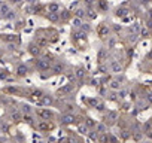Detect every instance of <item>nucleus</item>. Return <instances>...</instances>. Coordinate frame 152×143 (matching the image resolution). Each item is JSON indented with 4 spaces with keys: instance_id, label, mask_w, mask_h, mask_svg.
<instances>
[{
    "instance_id": "nucleus-2",
    "label": "nucleus",
    "mask_w": 152,
    "mask_h": 143,
    "mask_svg": "<svg viewBox=\"0 0 152 143\" xmlns=\"http://www.w3.org/2000/svg\"><path fill=\"white\" fill-rule=\"evenodd\" d=\"M37 67L39 69H49V61L48 60H40L37 63Z\"/></svg>"
},
{
    "instance_id": "nucleus-15",
    "label": "nucleus",
    "mask_w": 152,
    "mask_h": 143,
    "mask_svg": "<svg viewBox=\"0 0 152 143\" xmlns=\"http://www.w3.org/2000/svg\"><path fill=\"white\" fill-rule=\"evenodd\" d=\"M57 9H58V6H55V5L51 6V10H57Z\"/></svg>"
},
{
    "instance_id": "nucleus-14",
    "label": "nucleus",
    "mask_w": 152,
    "mask_h": 143,
    "mask_svg": "<svg viewBox=\"0 0 152 143\" xmlns=\"http://www.w3.org/2000/svg\"><path fill=\"white\" fill-rule=\"evenodd\" d=\"M90 137H91V139H97V134H96V133H91Z\"/></svg>"
},
{
    "instance_id": "nucleus-4",
    "label": "nucleus",
    "mask_w": 152,
    "mask_h": 143,
    "mask_svg": "<svg viewBox=\"0 0 152 143\" xmlns=\"http://www.w3.org/2000/svg\"><path fill=\"white\" fill-rule=\"evenodd\" d=\"M22 119H24L25 122H27V124H33V118H31V116H29V115H25Z\"/></svg>"
},
{
    "instance_id": "nucleus-12",
    "label": "nucleus",
    "mask_w": 152,
    "mask_h": 143,
    "mask_svg": "<svg viewBox=\"0 0 152 143\" xmlns=\"http://www.w3.org/2000/svg\"><path fill=\"white\" fill-rule=\"evenodd\" d=\"M100 142H101V143H106V136H101V137H100Z\"/></svg>"
},
{
    "instance_id": "nucleus-11",
    "label": "nucleus",
    "mask_w": 152,
    "mask_h": 143,
    "mask_svg": "<svg viewBox=\"0 0 152 143\" xmlns=\"http://www.w3.org/2000/svg\"><path fill=\"white\" fill-rule=\"evenodd\" d=\"M79 131L81 133H86V127H79Z\"/></svg>"
},
{
    "instance_id": "nucleus-1",
    "label": "nucleus",
    "mask_w": 152,
    "mask_h": 143,
    "mask_svg": "<svg viewBox=\"0 0 152 143\" xmlns=\"http://www.w3.org/2000/svg\"><path fill=\"white\" fill-rule=\"evenodd\" d=\"M75 121V118H73V115H64L61 118V124H72Z\"/></svg>"
},
{
    "instance_id": "nucleus-9",
    "label": "nucleus",
    "mask_w": 152,
    "mask_h": 143,
    "mask_svg": "<svg viewBox=\"0 0 152 143\" xmlns=\"http://www.w3.org/2000/svg\"><path fill=\"white\" fill-rule=\"evenodd\" d=\"M20 118H21V115H20V113L12 115V119H14V121H20Z\"/></svg>"
},
{
    "instance_id": "nucleus-10",
    "label": "nucleus",
    "mask_w": 152,
    "mask_h": 143,
    "mask_svg": "<svg viewBox=\"0 0 152 143\" xmlns=\"http://www.w3.org/2000/svg\"><path fill=\"white\" fill-rule=\"evenodd\" d=\"M18 72H20V75H24V73H25V67H22V66H21V67L18 69Z\"/></svg>"
},
{
    "instance_id": "nucleus-13",
    "label": "nucleus",
    "mask_w": 152,
    "mask_h": 143,
    "mask_svg": "<svg viewBox=\"0 0 152 143\" xmlns=\"http://www.w3.org/2000/svg\"><path fill=\"white\" fill-rule=\"evenodd\" d=\"M75 25H76V27H78V25H81V21H79V20H75Z\"/></svg>"
},
{
    "instance_id": "nucleus-5",
    "label": "nucleus",
    "mask_w": 152,
    "mask_h": 143,
    "mask_svg": "<svg viewBox=\"0 0 152 143\" xmlns=\"http://www.w3.org/2000/svg\"><path fill=\"white\" fill-rule=\"evenodd\" d=\"M112 69L115 70V72L121 70V64H118V63H113V64H112Z\"/></svg>"
},
{
    "instance_id": "nucleus-8",
    "label": "nucleus",
    "mask_w": 152,
    "mask_h": 143,
    "mask_svg": "<svg viewBox=\"0 0 152 143\" xmlns=\"http://www.w3.org/2000/svg\"><path fill=\"white\" fill-rule=\"evenodd\" d=\"M97 128H98V131H100V133H105V130H106V127H105L103 124H100Z\"/></svg>"
},
{
    "instance_id": "nucleus-3",
    "label": "nucleus",
    "mask_w": 152,
    "mask_h": 143,
    "mask_svg": "<svg viewBox=\"0 0 152 143\" xmlns=\"http://www.w3.org/2000/svg\"><path fill=\"white\" fill-rule=\"evenodd\" d=\"M37 113H39V115L42 116V118H51V116H52V115H51V112H49V110H39Z\"/></svg>"
},
{
    "instance_id": "nucleus-7",
    "label": "nucleus",
    "mask_w": 152,
    "mask_h": 143,
    "mask_svg": "<svg viewBox=\"0 0 152 143\" xmlns=\"http://www.w3.org/2000/svg\"><path fill=\"white\" fill-rule=\"evenodd\" d=\"M110 86H112L113 89H118V88L121 86V84H119L118 81H115V82H112V85H110Z\"/></svg>"
},
{
    "instance_id": "nucleus-6",
    "label": "nucleus",
    "mask_w": 152,
    "mask_h": 143,
    "mask_svg": "<svg viewBox=\"0 0 152 143\" xmlns=\"http://www.w3.org/2000/svg\"><path fill=\"white\" fill-rule=\"evenodd\" d=\"M51 101H52V100H51V97H43V100H42L43 105H51Z\"/></svg>"
}]
</instances>
